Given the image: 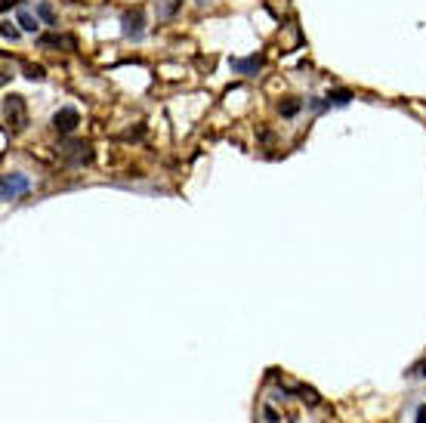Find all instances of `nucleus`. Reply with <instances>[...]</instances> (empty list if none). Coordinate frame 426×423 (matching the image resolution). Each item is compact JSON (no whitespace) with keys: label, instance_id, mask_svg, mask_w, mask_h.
I'll list each match as a JSON object with an SVG mask.
<instances>
[{"label":"nucleus","instance_id":"4","mask_svg":"<svg viewBox=\"0 0 426 423\" xmlns=\"http://www.w3.org/2000/svg\"><path fill=\"white\" fill-rule=\"evenodd\" d=\"M121 35L127 37V41H142V35H145V16H142V10H127L121 16Z\"/></svg>","mask_w":426,"mask_h":423},{"label":"nucleus","instance_id":"9","mask_svg":"<svg viewBox=\"0 0 426 423\" xmlns=\"http://www.w3.org/2000/svg\"><path fill=\"white\" fill-rule=\"evenodd\" d=\"M324 99H328V105H331V109H346V105L352 102V90H346V87H340V90H331V93L324 96Z\"/></svg>","mask_w":426,"mask_h":423},{"label":"nucleus","instance_id":"17","mask_svg":"<svg viewBox=\"0 0 426 423\" xmlns=\"http://www.w3.org/2000/svg\"><path fill=\"white\" fill-rule=\"evenodd\" d=\"M0 31H3L6 41H16V37H19V28H16L12 22H3V28H0Z\"/></svg>","mask_w":426,"mask_h":423},{"label":"nucleus","instance_id":"5","mask_svg":"<svg viewBox=\"0 0 426 423\" xmlns=\"http://www.w3.org/2000/svg\"><path fill=\"white\" fill-rule=\"evenodd\" d=\"M28 176L25 173H6L3 176V182H0V198H3V201H16L19 195H25V191H28Z\"/></svg>","mask_w":426,"mask_h":423},{"label":"nucleus","instance_id":"18","mask_svg":"<svg viewBox=\"0 0 426 423\" xmlns=\"http://www.w3.org/2000/svg\"><path fill=\"white\" fill-rule=\"evenodd\" d=\"M263 414H266V423H278V414L272 411V405H266V408H263Z\"/></svg>","mask_w":426,"mask_h":423},{"label":"nucleus","instance_id":"11","mask_svg":"<svg viewBox=\"0 0 426 423\" xmlns=\"http://www.w3.org/2000/svg\"><path fill=\"white\" fill-rule=\"evenodd\" d=\"M306 102H299V99H284L281 105H278V111H281V118H294L299 109H303Z\"/></svg>","mask_w":426,"mask_h":423},{"label":"nucleus","instance_id":"16","mask_svg":"<svg viewBox=\"0 0 426 423\" xmlns=\"http://www.w3.org/2000/svg\"><path fill=\"white\" fill-rule=\"evenodd\" d=\"M306 109H312V111H324V109H331V105H328V99L309 96V99H306Z\"/></svg>","mask_w":426,"mask_h":423},{"label":"nucleus","instance_id":"8","mask_svg":"<svg viewBox=\"0 0 426 423\" xmlns=\"http://www.w3.org/2000/svg\"><path fill=\"white\" fill-rule=\"evenodd\" d=\"M16 22H19V28H22V31H28V35H37V31H41V16H37V12L19 10Z\"/></svg>","mask_w":426,"mask_h":423},{"label":"nucleus","instance_id":"7","mask_svg":"<svg viewBox=\"0 0 426 423\" xmlns=\"http://www.w3.org/2000/svg\"><path fill=\"white\" fill-rule=\"evenodd\" d=\"M263 68V56H248V59H232V71L244 77H254Z\"/></svg>","mask_w":426,"mask_h":423},{"label":"nucleus","instance_id":"15","mask_svg":"<svg viewBox=\"0 0 426 423\" xmlns=\"http://www.w3.org/2000/svg\"><path fill=\"white\" fill-rule=\"evenodd\" d=\"M25 77H28V81H44V68L41 65H25Z\"/></svg>","mask_w":426,"mask_h":423},{"label":"nucleus","instance_id":"10","mask_svg":"<svg viewBox=\"0 0 426 423\" xmlns=\"http://www.w3.org/2000/svg\"><path fill=\"white\" fill-rule=\"evenodd\" d=\"M35 12H37V16H41V22H44V25H56V12H53L50 0H37Z\"/></svg>","mask_w":426,"mask_h":423},{"label":"nucleus","instance_id":"1","mask_svg":"<svg viewBox=\"0 0 426 423\" xmlns=\"http://www.w3.org/2000/svg\"><path fill=\"white\" fill-rule=\"evenodd\" d=\"M59 158H62L68 167H84V164L93 161V145L84 140H68L59 145Z\"/></svg>","mask_w":426,"mask_h":423},{"label":"nucleus","instance_id":"6","mask_svg":"<svg viewBox=\"0 0 426 423\" xmlns=\"http://www.w3.org/2000/svg\"><path fill=\"white\" fill-rule=\"evenodd\" d=\"M37 47L41 50H77V41L71 35H41L37 37Z\"/></svg>","mask_w":426,"mask_h":423},{"label":"nucleus","instance_id":"12","mask_svg":"<svg viewBox=\"0 0 426 423\" xmlns=\"http://www.w3.org/2000/svg\"><path fill=\"white\" fill-rule=\"evenodd\" d=\"M179 6H183V0H167V3L161 6V12H158V16H161L164 22H167V19L176 16V10H179Z\"/></svg>","mask_w":426,"mask_h":423},{"label":"nucleus","instance_id":"2","mask_svg":"<svg viewBox=\"0 0 426 423\" xmlns=\"http://www.w3.org/2000/svg\"><path fill=\"white\" fill-rule=\"evenodd\" d=\"M3 121L12 130H25L28 127V111H25V99L22 96H3Z\"/></svg>","mask_w":426,"mask_h":423},{"label":"nucleus","instance_id":"13","mask_svg":"<svg viewBox=\"0 0 426 423\" xmlns=\"http://www.w3.org/2000/svg\"><path fill=\"white\" fill-rule=\"evenodd\" d=\"M405 377H411V380H426V359L417 361V365H411L408 371H405Z\"/></svg>","mask_w":426,"mask_h":423},{"label":"nucleus","instance_id":"3","mask_svg":"<svg viewBox=\"0 0 426 423\" xmlns=\"http://www.w3.org/2000/svg\"><path fill=\"white\" fill-rule=\"evenodd\" d=\"M77 124H81V111H77L75 105H62V109L53 115V130H56V133H62V136L75 133Z\"/></svg>","mask_w":426,"mask_h":423},{"label":"nucleus","instance_id":"19","mask_svg":"<svg viewBox=\"0 0 426 423\" xmlns=\"http://www.w3.org/2000/svg\"><path fill=\"white\" fill-rule=\"evenodd\" d=\"M22 0H3V10H10V6H19Z\"/></svg>","mask_w":426,"mask_h":423},{"label":"nucleus","instance_id":"14","mask_svg":"<svg viewBox=\"0 0 426 423\" xmlns=\"http://www.w3.org/2000/svg\"><path fill=\"white\" fill-rule=\"evenodd\" d=\"M411 423H426V402L411 405Z\"/></svg>","mask_w":426,"mask_h":423}]
</instances>
